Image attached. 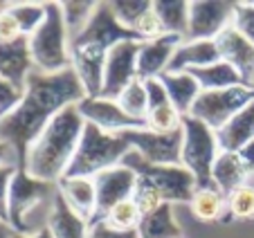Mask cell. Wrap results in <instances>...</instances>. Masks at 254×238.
<instances>
[{"label":"cell","instance_id":"6da1fadb","mask_svg":"<svg viewBox=\"0 0 254 238\" xmlns=\"http://www.w3.org/2000/svg\"><path fill=\"white\" fill-rule=\"evenodd\" d=\"M86 97V88L72 67L57 74H45L39 70L29 72L20 104L0 119V139L16 151L18 169L25 167L29 148L45 126L61 110L81 104Z\"/></svg>","mask_w":254,"mask_h":238},{"label":"cell","instance_id":"7a4b0ae2","mask_svg":"<svg viewBox=\"0 0 254 238\" xmlns=\"http://www.w3.org/2000/svg\"><path fill=\"white\" fill-rule=\"evenodd\" d=\"M122 41H139V38L124 25L117 23L108 2H97V9L88 27L77 36H70L72 70L81 79L88 97H99L106 59Z\"/></svg>","mask_w":254,"mask_h":238},{"label":"cell","instance_id":"3957f363","mask_svg":"<svg viewBox=\"0 0 254 238\" xmlns=\"http://www.w3.org/2000/svg\"><path fill=\"white\" fill-rule=\"evenodd\" d=\"M83 128L86 121L79 115L77 106L61 110L32 144L23 169L36 180L57 184L70 167Z\"/></svg>","mask_w":254,"mask_h":238},{"label":"cell","instance_id":"277c9868","mask_svg":"<svg viewBox=\"0 0 254 238\" xmlns=\"http://www.w3.org/2000/svg\"><path fill=\"white\" fill-rule=\"evenodd\" d=\"M57 193V184L36 180L25 169H18L9 186L7 225L23 236L41 234L43 229H48Z\"/></svg>","mask_w":254,"mask_h":238},{"label":"cell","instance_id":"5b68a950","mask_svg":"<svg viewBox=\"0 0 254 238\" xmlns=\"http://www.w3.org/2000/svg\"><path fill=\"white\" fill-rule=\"evenodd\" d=\"M133 151L126 139L120 135H108L99 130L95 124H86L79 146L74 151L70 167L63 178H90L95 180L104 171L120 167L124 157Z\"/></svg>","mask_w":254,"mask_h":238},{"label":"cell","instance_id":"8992f818","mask_svg":"<svg viewBox=\"0 0 254 238\" xmlns=\"http://www.w3.org/2000/svg\"><path fill=\"white\" fill-rule=\"evenodd\" d=\"M29 54L34 70L45 74H57L72 67L70 34L63 20L61 2H45V20L29 36Z\"/></svg>","mask_w":254,"mask_h":238},{"label":"cell","instance_id":"52a82bcc","mask_svg":"<svg viewBox=\"0 0 254 238\" xmlns=\"http://www.w3.org/2000/svg\"><path fill=\"white\" fill-rule=\"evenodd\" d=\"M122 164L135 171L139 180L149 182L167 205H191L196 193V180L183 164H164V167L149 164L135 151H130Z\"/></svg>","mask_w":254,"mask_h":238},{"label":"cell","instance_id":"ba28073f","mask_svg":"<svg viewBox=\"0 0 254 238\" xmlns=\"http://www.w3.org/2000/svg\"><path fill=\"white\" fill-rule=\"evenodd\" d=\"M183 155H180V164L187 169L196 180V189H216L211 182V169L221 146L216 142V133L205 126L202 121L193 117H183Z\"/></svg>","mask_w":254,"mask_h":238},{"label":"cell","instance_id":"9c48e42d","mask_svg":"<svg viewBox=\"0 0 254 238\" xmlns=\"http://www.w3.org/2000/svg\"><path fill=\"white\" fill-rule=\"evenodd\" d=\"M250 101H254V86H248V83H241V86H234V88H225V90L200 92L191 108V113H189V117L202 121V124L209 126L216 133V130H221L234 115H239Z\"/></svg>","mask_w":254,"mask_h":238},{"label":"cell","instance_id":"30bf717a","mask_svg":"<svg viewBox=\"0 0 254 238\" xmlns=\"http://www.w3.org/2000/svg\"><path fill=\"white\" fill-rule=\"evenodd\" d=\"M236 2L227 0H193L189 2V27L183 41H216L234 25Z\"/></svg>","mask_w":254,"mask_h":238},{"label":"cell","instance_id":"8fae6325","mask_svg":"<svg viewBox=\"0 0 254 238\" xmlns=\"http://www.w3.org/2000/svg\"><path fill=\"white\" fill-rule=\"evenodd\" d=\"M122 139L130 144L135 153L142 155L144 162L149 164H180V155H183V142L185 133L183 128L173 130V133H153L149 128H137V130H126L120 133Z\"/></svg>","mask_w":254,"mask_h":238},{"label":"cell","instance_id":"7c38bea8","mask_svg":"<svg viewBox=\"0 0 254 238\" xmlns=\"http://www.w3.org/2000/svg\"><path fill=\"white\" fill-rule=\"evenodd\" d=\"M137 54H139V41H122L111 50L104 65L99 97L117 101V97L130 83L137 81Z\"/></svg>","mask_w":254,"mask_h":238},{"label":"cell","instance_id":"4fadbf2b","mask_svg":"<svg viewBox=\"0 0 254 238\" xmlns=\"http://www.w3.org/2000/svg\"><path fill=\"white\" fill-rule=\"evenodd\" d=\"M77 108L86 124H95L97 128L108 135H120V133H126V130L146 128L144 121H137V119L128 117L115 99L86 97L81 104H77Z\"/></svg>","mask_w":254,"mask_h":238},{"label":"cell","instance_id":"5bb4252c","mask_svg":"<svg viewBox=\"0 0 254 238\" xmlns=\"http://www.w3.org/2000/svg\"><path fill=\"white\" fill-rule=\"evenodd\" d=\"M137 186V176L135 171H130L128 167L120 164L113 167L108 171H104L101 176L95 178V191H97V216L92 223L104 220L106 214L113 209L115 205L124 200H130Z\"/></svg>","mask_w":254,"mask_h":238},{"label":"cell","instance_id":"9a60e30c","mask_svg":"<svg viewBox=\"0 0 254 238\" xmlns=\"http://www.w3.org/2000/svg\"><path fill=\"white\" fill-rule=\"evenodd\" d=\"M214 43L221 61L234 67L248 86H254V43H250L234 27H227Z\"/></svg>","mask_w":254,"mask_h":238},{"label":"cell","instance_id":"2e32d148","mask_svg":"<svg viewBox=\"0 0 254 238\" xmlns=\"http://www.w3.org/2000/svg\"><path fill=\"white\" fill-rule=\"evenodd\" d=\"M183 43L178 36H162L155 41L139 43L137 54V79L139 81H149V79H160L167 72L171 57L176 48Z\"/></svg>","mask_w":254,"mask_h":238},{"label":"cell","instance_id":"e0dca14e","mask_svg":"<svg viewBox=\"0 0 254 238\" xmlns=\"http://www.w3.org/2000/svg\"><path fill=\"white\" fill-rule=\"evenodd\" d=\"M34 70L32 54H29V38L23 36L14 43H0V76L11 86L25 90L29 72Z\"/></svg>","mask_w":254,"mask_h":238},{"label":"cell","instance_id":"ac0fdd59","mask_svg":"<svg viewBox=\"0 0 254 238\" xmlns=\"http://www.w3.org/2000/svg\"><path fill=\"white\" fill-rule=\"evenodd\" d=\"M57 189L67 207L77 211L79 216L92 223L97 216V191L95 180L90 178H61L57 182Z\"/></svg>","mask_w":254,"mask_h":238},{"label":"cell","instance_id":"d6986e66","mask_svg":"<svg viewBox=\"0 0 254 238\" xmlns=\"http://www.w3.org/2000/svg\"><path fill=\"white\" fill-rule=\"evenodd\" d=\"M221 61L214 41H183L176 48L167 72H191Z\"/></svg>","mask_w":254,"mask_h":238},{"label":"cell","instance_id":"ffe728a7","mask_svg":"<svg viewBox=\"0 0 254 238\" xmlns=\"http://www.w3.org/2000/svg\"><path fill=\"white\" fill-rule=\"evenodd\" d=\"M252 139H254V101H250L221 130H216V142H218L221 151L239 153Z\"/></svg>","mask_w":254,"mask_h":238},{"label":"cell","instance_id":"44dd1931","mask_svg":"<svg viewBox=\"0 0 254 238\" xmlns=\"http://www.w3.org/2000/svg\"><path fill=\"white\" fill-rule=\"evenodd\" d=\"M211 182L223 195H230L232 191L241 189V186L250 184V173L245 169L243 160L239 157V153H227L221 151L211 169Z\"/></svg>","mask_w":254,"mask_h":238},{"label":"cell","instance_id":"7402d4cb","mask_svg":"<svg viewBox=\"0 0 254 238\" xmlns=\"http://www.w3.org/2000/svg\"><path fill=\"white\" fill-rule=\"evenodd\" d=\"M160 81H162L164 90H167L171 106L183 115V117H187V115L191 113L193 104H196L198 95L202 92L198 81L189 72H164V74L160 76Z\"/></svg>","mask_w":254,"mask_h":238},{"label":"cell","instance_id":"603a6c76","mask_svg":"<svg viewBox=\"0 0 254 238\" xmlns=\"http://www.w3.org/2000/svg\"><path fill=\"white\" fill-rule=\"evenodd\" d=\"M48 229L54 238H90V223L83 216H79L72 207H67L61 193H57Z\"/></svg>","mask_w":254,"mask_h":238},{"label":"cell","instance_id":"cb8c5ba5","mask_svg":"<svg viewBox=\"0 0 254 238\" xmlns=\"http://www.w3.org/2000/svg\"><path fill=\"white\" fill-rule=\"evenodd\" d=\"M189 74L198 81L202 92H211V90H225V88H234L245 83L241 79V74L234 70L232 65H227L225 61H216L211 65L198 67V70H191Z\"/></svg>","mask_w":254,"mask_h":238},{"label":"cell","instance_id":"d4e9b609","mask_svg":"<svg viewBox=\"0 0 254 238\" xmlns=\"http://www.w3.org/2000/svg\"><path fill=\"white\" fill-rule=\"evenodd\" d=\"M137 234L139 238H180L183 236V227L176 220L173 205H162L153 214L142 216Z\"/></svg>","mask_w":254,"mask_h":238},{"label":"cell","instance_id":"484cf974","mask_svg":"<svg viewBox=\"0 0 254 238\" xmlns=\"http://www.w3.org/2000/svg\"><path fill=\"white\" fill-rule=\"evenodd\" d=\"M153 9L162 20L167 36H178L183 41L189 27V2H185V0H155Z\"/></svg>","mask_w":254,"mask_h":238},{"label":"cell","instance_id":"4316f807","mask_svg":"<svg viewBox=\"0 0 254 238\" xmlns=\"http://www.w3.org/2000/svg\"><path fill=\"white\" fill-rule=\"evenodd\" d=\"M191 214L202 223H214V220H225L227 198L218 189H196L193 200L189 205Z\"/></svg>","mask_w":254,"mask_h":238},{"label":"cell","instance_id":"83f0119b","mask_svg":"<svg viewBox=\"0 0 254 238\" xmlns=\"http://www.w3.org/2000/svg\"><path fill=\"white\" fill-rule=\"evenodd\" d=\"M9 14L16 18L23 36H32L45 20V2H7Z\"/></svg>","mask_w":254,"mask_h":238},{"label":"cell","instance_id":"f1b7e54d","mask_svg":"<svg viewBox=\"0 0 254 238\" xmlns=\"http://www.w3.org/2000/svg\"><path fill=\"white\" fill-rule=\"evenodd\" d=\"M117 104L122 106L128 117L137 119V121H144L146 119V113H149V97H146V88H144V81H133L120 97H117Z\"/></svg>","mask_w":254,"mask_h":238},{"label":"cell","instance_id":"f546056e","mask_svg":"<svg viewBox=\"0 0 254 238\" xmlns=\"http://www.w3.org/2000/svg\"><path fill=\"white\" fill-rule=\"evenodd\" d=\"M104 223L111 229H117V232H135L142 223V211L137 209L135 200H124L120 205H115L108 214H106Z\"/></svg>","mask_w":254,"mask_h":238},{"label":"cell","instance_id":"4dcf8cb0","mask_svg":"<svg viewBox=\"0 0 254 238\" xmlns=\"http://www.w3.org/2000/svg\"><path fill=\"white\" fill-rule=\"evenodd\" d=\"M254 218V184H245L227 195L225 220H248Z\"/></svg>","mask_w":254,"mask_h":238},{"label":"cell","instance_id":"1f68e13d","mask_svg":"<svg viewBox=\"0 0 254 238\" xmlns=\"http://www.w3.org/2000/svg\"><path fill=\"white\" fill-rule=\"evenodd\" d=\"M97 9V2H61L63 20L70 36H77L79 32L88 27V23L92 20V14Z\"/></svg>","mask_w":254,"mask_h":238},{"label":"cell","instance_id":"d6a6232c","mask_svg":"<svg viewBox=\"0 0 254 238\" xmlns=\"http://www.w3.org/2000/svg\"><path fill=\"white\" fill-rule=\"evenodd\" d=\"M108 5H111V11L115 14L117 23L133 32L135 23L153 7V2L151 0H113Z\"/></svg>","mask_w":254,"mask_h":238},{"label":"cell","instance_id":"836d02e7","mask_svg":"<svg viewBox=\"0 0 254 238\" xmlns=\"http://www.w3.org/2000/svg\"><path fill=\"white\" fill-rule=\"evenodd\" d=\"M144 124L153 133H173V130L183 128V115L173 106H162L158 110H151L144 119Z\"/></svg>","mask_w":254,"mask_h":238},{"label":"cell","instance_id":"e575fe53","mask_svg":"<svg viewBox=\"0 0 254 238\" xmlns=\"http://www.w3.org/2000/svg\"><path fill=\"white\" fill-rule=\"evenodd\" d=\"M133 200H135V205H137V209L142 211V216H149V214H153V211H158L162 205H167V202L162 200V195H160L149 182L139 180V178H137Z\"/></svg>","mask_w":254,"mask_h":238},{"label":"cell","instance_id":"d590c367","mask_svg":"<svg viewBox=\"0 0 254 238\" xmlns=\"http://www.w3.org/2000/svg\"><path fill=\"white\" fill-rule=\"evenodd\" d=\"M133 34L139 38V43H146V41H155V38L167 36V32H164V27H162V20H160V16L155 14L153 7L135 23Z\"/></svg>","mask_w":254,"mask_h":238},{"label":"cell","instance_id":"8d00e7d4","mask_svg":"<svg viewBox=\"0 0 254 238\" xmlns=\"http://www.w3.org/2000/svg\"><path fill=\"white\" fill-rule=\"evenodd\" d=\"M232 27L254 43V2H236V14Z\"/></svg>","mask_w":254,"mask_h":238},{"label":"cell","instance_id":"74e56055","mask_svg":"<svg viewBox=\"0 0 254 238\" xmlns=\"http://www.w3.org/2000/svg\"><path fill=\"white\" fill-rule=\"evenodd\" d=\"M23 92L25 90L11 86L9 81H5V79L0 76V119L5 117V115H9L11 110H14L16 106L20 104V99H23Z\"/></svg>","mask_w":254,"mask_h":238},{"label":"cell","instance_id":"f35d334b","mask_svg":"<svg viewBox=\"0 0 254 238\" xmlns=\"http://www.w3.org/2000/svg\"><path fill=\"white\" fill-rule=\"evenodd\" d=\"M18 38H23V32H20L16 18L9 14L5 2V9L0 11V43H14Z\"/></svg>","mask_w":254,"mask_h":238},{"label":"cell","instance_id":"ab89813d","mask_svg":"<svg viewBox=\"0 0 254 238\" xmlns=\"http://www.w3.org/2000/svg\"><path fill=\"white\" fill-rule=\"evenodd\" d=\"M144 88H146V97H149V113L151 110L162 108V106H171L169 95H167V90H164L160 79H149V81H144Z\"/></svg>","mask_w":254,"mask_h":238},{"label":"cell","instance_id":"60d3db41","mask_svg":"<svg viewBox=\"0 0 254 238\" xmlns=\"http://www.w3.org/2000/svg\"><path fill=\"white\" fill-rule=\"evenodd\" d=\"M16 171H18L16 167H0V223H7V200Z\"/></svg>","mask_w":254,"mask_h":238},{"label":"cell","instance_id":"b9f144b4","mask_svg":"<svg viewBox=\"0 0 254 238\" xmlns=\"http://www.w3.org/2000/svg\"><path fill=\"white\" fill-rule=\"evenodd\" d=\"M90 238H139L137 229L135 232H117V229H111L104 220H97V223H90Z\"/></svg>","mask_w":254,"mask_h":238},{"label":"cell","instance_id":"7bdbcfd3","mask_svg":"<svg viewBox=\"0 0 254 238\" xmlns=\"http://www.w3.org/2000/svg\"><path fill=\"white\" fill-rule=\"evenodd\" d=\"M0 167H16L18 169V155L16 151L0 139Z\"/></svg>","mask_w":254,"mask_h":238},{"label":"cell","instance_id":"ee69618b","mask_svg":"<svg viewBox=\"0 0 254 238\" xmlns=\"http://www.w3.org/2000/svg\"><path fill=\"white\" fill-rule=\"evenodd\" d=\"M239 157L243 160V164H245V169H248V173H250V178H254V139L250 144H245L243 148L239 151Z\"/></svg>","mask_w":254,"mask_h":238},{"label":"cell","instance_id":"f6af8a7d","mask_svg":"<svg viewBox=\"0 0 254 238\" xmlns=\"http://www.w3.org/2000/svg\"><path fill=\"white\" fill-rule=\"evenodd\" d=\"M11 238H54V236L50 234V229H43V232L36 234V236H23V234H16L14 232V236H11Z\"/></svg>","mask_w":254,"mask_h":238},{"label":"cell","instance_id":"bcb514c9","mask_svg":"<svg viewBox=\"0 0 254 238\" xmlns=\"http://www.w3.org/2000/svg\"><path fill=\"white\" fill-rule=\"evenodd\" d=\"M11 236H14V229L7 223H0V238H11Z\"/></svg>","mask_w":254,"mask_h":238},{"label":"cell","instance_id":"7dc6e473","mask_svg":"<svg viewBox=\"0 0 254 238\" xmlns=\"http://www.w3.org/2000/svg\"><path fill=\"white\" fill-rule=\"evenodd\" d=\"M2 9H5V2H0V11H2Z\"/></svg>","mask_w":254,"mask_h":238},{"label":"cell","instance_id":"c3c4849f","mask_svg":"<svg viewBox=\"0 0 254 238\" xmlns=\"http://www.w3.org/2000/svg\"><path fill=\"white\" fill-rule=\"evenodd\" d=\"M180 238H185V236H180Z\"/></svg>","mask_w":254,"mask_h":238}]
</instances>
